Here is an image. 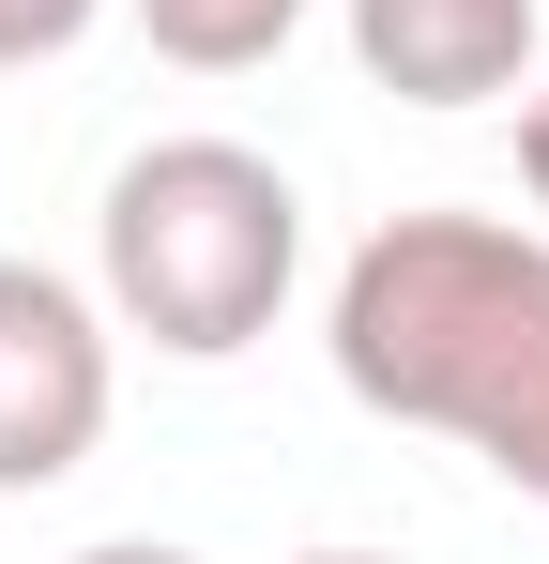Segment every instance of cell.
<instances>
[{
    "mask_svg": "<svg viewBox=\"0 0 549 564\" xmlns=\"http://www.w3.org/2000/svg\"><path fill=\"white\" fill-rule=\"evenodd\" d=\"M519 184H535V214H549V93H519Z\"/></svg>",
    "mask_w": 549,
    "mask_h": 564,
    "instance_id": "cell-7",
    "label": "cell"
},
{
    "mask_svg": "<svg viewBox=\"0 0 549 564\" xmlns=\"http://www.w3.org/2000/svg\"><path fill=\"white\" fill-rule=\"evenodd\" d=\"M305 15H321V0H138L153 62H183V77H260Z\"/></svg>",
    "mask_w": 549,
    "mask_h": 564,
    "instance_id": "cell-5",
    "label": "cell"
},
{
    "mask_svg": "<svg viewBox=\"0 0 549 564\" xmlns=\"http://www.w3.org/2000/svg\"><path fill=\"white\" fill-rule=\"evenodd\" d=\"M107 0H0V77H31V62H62Z\"/></svg>",
    "mask_w": 549,
    "mask_h": 564,
    "instance_id": "cell-6",
    "label": "cell"
},
{
    "mask_svg": "<svg viewBox=\"0 0 549 564\" xmlns=\"http://www.w3.org/2000/svg\"><path fill=\"white\" fill-rule=\"evenodd\" d=\"M77 564H198V550H169V534H107V550H77Z\"/></svg>",
    "mask_w": 549,
    "mask_h": 564,
    "instance_id": "cell-8",
    "label": "cell"
},
{
    "mask_svg": "<svg viewBox=\"0 0 549 564\" xmlns=\"http://www.w3.org/2000/svg\"><path fill=\"white\" fill-rule=\"evenodd\" d=\"M107 397H122V321L107 290L46 275V260H0V503L62 488L107 443Z\"/></svg>",
    "mask_w": 549,
    "mask_h": 564,
    "instance_id": "cell-3",
    "label": "cell"
},
{
    "mask_svg": "<svg viewBox=\"0 0 549 564\" xmlns=\"http://www.w3.org/2000/svg\"><path fill=\"white\" fill-rule=\"evenodd\" d=\"M321 351L352 381V412L428 427L458 458H488L519 503H549V229L381 214L321 290Z\"/></svg>",
    "mask_w": 549,
    "mask_h": 564,
    "instance_id": "cell-1",
    "label": "cell"
},
{
    "mask_svg": "<svg viewBox=\"0 0 549 564\" xmlns=\"http://www.w3.org/2000/svg\"><path fill=\"white\" fill-rule=\"evenodd\" d=\"M92 290L138 351L229 367L305 290V198L245 138H153V153H122V184L92 214Z\"/></svg>",
    "mask_w": 549,
    "mask_h": 564,
    "instance_id": "cell-2",
    "label": "cell"
},
{
    "mask_svg": "<svg viewBox=\"0 0 549 564\" xmlns=\"http://www.w3.org/2000/svg\"><path fill=\"white\" fill-rule=\"evenodd\" d=\"M549 0H352V62L397 107H504L535 93Z\"/></svg>",
    "mask_w": 549,
    "mask_h": 564,
    "instance_id": "cell-4",
    "label": "cell"
},
{
    "mask_svg": "<svg viewBox=\"0 0 549 564\" xmlns=\"http://www.w3.org/2000/svg\"><path fill=\"white\" fill-rule=\"evenodd\" d=\"M305 564H397V550H305Z\"/></svg>",
    "mask_w": 549,
    "mask_h": 564,
    "instance_id": "cell-9",
    "label": "cell"
}]
</instances>
